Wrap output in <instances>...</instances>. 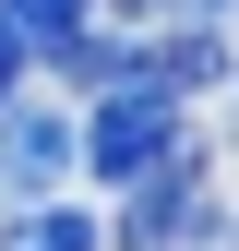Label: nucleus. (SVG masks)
<instances>
[{"instance_id": "nucleus-1", "label": "nucleus", "mask_w": 239, "mask_h": 251, "mask_svg": "<svg viewBox=\"0 0 239 251\" xmlns=\"http://www.w3.org/2000/svg\"><path fill=\"white\" fill-rule=\"evenodd\" d=\"M167 144H179V96L156 84V60H132V72L96 96V120H84V168H96L108 192H132V179L156 168Z\"/></svg>"}, {"instance_id": "nucleus-2", "label": "nucleus", "mask_w": 239, "mask_h": 251, "mask_svg": "<svg viewBox=\"0 0 239 251\" xmlns=\"http://www.w3.org/2000/svg\"><path fill=\"white\" fill-rule=\"evenodd\" d=\"M72 168H84V132H72V120L36 108V96H0V192L36 203V192H60Z\"/></svg>"}, {"instance_id": "nucleus-3", "label": "nucleus", "mask_w": 239, "mask_h": 251, "mask_svg": "<svg viewBox=\"0 0 239 251\" xmlns=\"http://www.w3.org/2000/svg\"><path fill=\"white\" fill-rule=\"evenodd\" d=\"M0 251H108V227H96L84 203L36 192V203H12V227H0Z\"/></svg>"}, {"instance_id": "nucleus-4", "label": "nucleus", "mask_w": 239, "mask_h": 251, "mask_svg": "<svg viewBox=\"0 0 239 251\" xmlns=\"http://www.w3.org/2000/svg\"><path fill=\"white\" fill-rule=\"evenodd\" d=\"M0 24H12V36L36 48V60H48L60 36H84V0H0Z\"/></svg>"}, {"instance_id": "nucleus-5", "label": "nucleus", "mask_w": 239, "mask_h": 251, "mask_svg": "<svg viewBox=\"0 0 239 251\" xmlns=\"http://www.w3.org/2000/svg\"><path fill=\"white\" fill-rule=\"evenodd\" d=\"M120 24H132V36H156V24H227L239 0H108Z\"/></svg>"}, {"instance_id": "nucleus-6", "label": "nucleus", "mask_w": 239, "mask_h": 251, "mask_svg": "<svg viewBox=\"0 0 239 251\" xmlns=\"http://www.w3.org/2000/svg\"><path fill=\"white\" fill-rule=\"evenodd\" d=\"M24 72H36V48H24L12 24H0V96H24Z\"/></svg>"}]
</instances>
